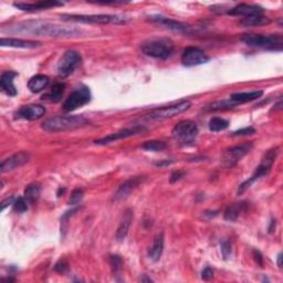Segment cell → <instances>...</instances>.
<instances>
[{"mask_svg":"<svg viewBox=\"0 0 283 283\" xmlns=\"http://www.w3.org/2000/svg\"><path fill=\"white\" fill-rule=\"evenodd\" d=\"M8 31L31 34L34 37L70 38L81 33V29L76 26H60L48 21H24L9 27Z\"/></svg>","mask_w":283,"mask_h":283,"instance_id":"1","label":"cell"},{"mask_svg":"<svg viewBox=\"0 0 283 283\" xmlns=\"http://www.w3.org/2000/svg\"><path fill=\"white\" fill-rule=\"evenodd\" d=\"M88 124L89 121L81 115H60L44 121L42 129L47 132L58 133L82 129Z\"/></svg>","mask_w":283,"mask_h":283,"instance_id":"2","label":"cell"},{"mask_svg":"<svg viewBox=\"0 0 283 283\" xmlns=\"http://www.w3.org/2000/svg\"><path fill=\"white\" fill-rule=\"evenodd\" d=\"M241 41L252 48H261L267 50L281 51L283 39L281 34H256L248 33L241 37Z\"/></svg>","mask_w":283,"mask_h":283,"instance_id":"3","label":"cell"},{"mask_svg":"<svg viewBox=\"0 0 283 283\" xmlns=\"http://www.w3.org/2000/svg\"><path fill=\"white\" fill-rule=\"evenodd\" d=\"M278 147H274V148H271L269 151L263 155V157L261 159V163L259 164V166L256 168V171L253 172V174L251 175V177L249 180H247L246 182L242 183L238 190H237V193L238 195H241L242 193H245L247 189H249L251 187V185L257 182L260 178L268 175L271 168H272V166L274 164V161L276 159V156H278Z\"/></svg>","mask_w":283,"mask_h":283,"instance_id":"4","label":"cell"},{"mask_svg":"<svg viewBox=\"0 0 283 283\" xmlns=\"http://www.w3.org/2000/svg\"><path fill=\"white\" fill-rule=\"evenodd\" d=\"M141 49L147 56L166 60L174 51V44L167 39H148L141 44Z\"/></svg>","mask_w":283,"mask_h":283,"instance_id":"5","label":"cell"},{"mask_svg":"<svg viewBox=\"0 0 283 283\" xmlns=\"http://www.w3.org/2000/svg\"><path fill=\"white\" fill-rule=\"evenodd\" d=\"M61 19L65 21H76L82 24H115L124 25L129 22V18L119 15H61Z\"/></svg>","mask_w":283,"mask_h":283,"instance_id":"6","label":"cell"},{"mask_svg":"<svg viewBox=\"0 0 283 283\" xmlns=\"http://www.w3.org/2000/svg\"><path fill=\"white\" fill-rule=\"evenodd\" d=\"M190 106H192V102L188 100H183L177 103L171 104V105L156 108L151 113H148L145 119L149 121H163L167 119H172L188 111Z\"/></svg>","mask_w":283,"mask_h":283,"instance_id":"7","label":"cell"},{"mask_svg":"<svg viewBox=\"0 0 283 283\" xmlns=\"http://www.w3.org/2000/svg\"><path fill=\"white\" fill-rule=\"evenodd\" d=\"M199 133V129L197 124L193 121H182V122L177 123L174 129L172 131L173 138L183 145H188V144L193 143L196 137H197Z\"/></svg>","mask_w":283,"mask_h":283,"instance_id":"8","label":"cell"},{"mask_svg":"<svg viewBox=\"0 0 283 283\" xmlns=\"http://www.w3.org/2000/svg\"><path fill=\"white\" fill-rule=\"evenodd\" d=\"M252 147L253 144L249 142L226 149L221 156V165L224 168H232V167L238 164L239 161L251 151Z\"/></svg>","mask_w":283,"mask_h":283,"instance_id":"9","label":"cell"},{"mask_svg":"<svg viewBox=\"0 0 283 283\" xmlns=\"http://www.w3.org/2000/svg\"><path fill=\"white\" fill-rule=\"evenodd\" d=\"M91 97V91L88 86H80V88H78L76 91H73L72 93L69 95L65 104H63V109L67 112L76 111L79 107H82L85 104L90 103Z\"/></svg>","mask_w":283,"mask_h":283,"instance_id":"10","label":"cell"},{"mask_svg":"<svg viewBox=\"0 0 283 283\" xmlns=\"http://www.w3.org/2000/svg\"><path fill=\"white\" fill-rule=\"evenodd\" d=\"M82 58L77 51H67L65 54L61 56V59L58 63V72L62 78H67L74 72V70L81 65Z\"/></svg>","mask_w":283,"mask_h":283,"instance_id":"11","label":"cell"},{"mask_svg":"<svg viewBox=\"0 0 283 283\" xmlns=\"http://www.w3.org/2000/svg\"><path fill=\"white\" fill-rule=\"evenodd\" d=\"M210 58L197 47H188L183 51L182 63L185 67H196L204 65L209 61Z\"/></svg>","mask_w":283,"mask_h":283,"instance_id":"12","label":"cell"},{"mask_svg":"<svg viewBox=\"0 0 283 283\" xmlns=\"http://www.w3.org/2000/svg\"><path fill=\"white\" fill-rule=\"evenodd\" d=\"M147 129L144 128V126L137 125L134 126V128H130V129H125V130H121L117 133H113V134H109L105 137L100 138V140H95L94 143L97 144V145H107V144H111L113 142H117L120 140H124V138H128L131 136H135L141 134L143 132H146Z\"/></svg>","mask_w":283,"mask_h":283,"instance_id":"13","label":"cell"},{"mask_svg":"<svg viewBox=\"0 0 283 283\" xmlns=\"http://www.w3.org/2000/svg\"><path fill=\"white\" fill-rule=\"evenodd\" d=\"M29 160H30V153L24 151L16 153L13 156H10V157L3 160L2 165H0V171H2V173L11 172L18 168V167L24 166Z\"/></svg>","mask_w":283,"mask_h":283,"instance_id":"14","label":"cell"},{"mask_svg":"<svg viewBox=\"0 0 283 283\" xmlns=\"http://www.w3.org/2000/svg\"><path fill=\"white\" fill-rule=\"evenodd\" d=\"M144 181H145V177L144 176H135L124 182L113 195V200L120 201L125 199L132 193V190L136 189L141 184H143Z\"/></svg>","mask_w":283,"mask_h":283,"instance_id":"15","label":"cell"},{"mask_svg":"<svg viewBox=\"0 0 283 283\" xmlns=\"http://www.w3.org/2000/svg\"><path fill=\"white\" fill-rule=\"evenodd\" d=\"M45 114V108L39 104H30V105L22 106L18 112L16 113V118L24 119L28 121H36L41 119Z\"/></svg>","mask_w":283,"mask_h":283,"instance_id":"16","label":"cell"},{"mask_svg":"<svg viewBox=\"0 0 283 283\" xmlns=\"http://www.w3.org/2000/svg\"><path fill=\"white\" fill-rule=\"evenodd\" d=\"M149 20H151L152 22H155V24L165 27L166 29H169V30H173V31L185 32L189 29V26L187 24H184V22L167 18V17L160 16V15L151 16L149 17Z\"/></svg>","mask_w":283,"mask_h":283,"instance_id":"17","label":"cell"},{"mask_svg":"<svg viewBox=\"0 0 283 283\" xmlns=\"http://www.w3.org/2000/svg\"><path fill=\"white\" fill-rule=\"evenodd\" d=\"M263 8L257 5H248V4H240L236 7L228 9L227 14L230 16H242V17H250L255 15H262Z\"/></svg>","mask_w":283,"mask_h":283,"instance_id":"18","label":"cell"},{"mask_svg":"<svg viewBox=\"0 0 283 283\" xmlns=\"http://www.w3.org/2000/svg\"><path fill=\"white\" fill-rule=\"evenodd\" d=\"M14 6L16 8L24 11H39L47 10L53 7H60L63 6V3L60 2H38V3H15Z\"/></svg>","mask_w":283,"mask_h":283,"instance_id":"19","label":"cell"},{"mask_svg":"<svg viewBox=\"0 0 283 283\" xmlns=\"http://www.w3.org/2000/svg\"><path fill=\"white\" fill-rule=\"evenodd\" d=\"M2 47H10V48H20V49H34L41 45V42L32 41V40H24V39H15V38H2L0 40Z\"/></svg>","mask_w":283,"mask_h":283,"instance_id":"20","label":"cell"},{"mask_svg":"<svg viewBox=\"0 0 283 283\" xmlns=\"http://www.w3.org/2000/svg\"><path fill=\"white\" fill-rule=\"evenodd\" d=\"M16 77H18V73L17 72L6 71L2 74V78H0V86H2V90L9 96H16L17 93H18L14 84V80Z\"/></svg>","mask_w":283,"mask_h":283,"instance_id":"21","label":"cell"},{"mask_svg":"<svg viewBox=\"0 0 283 283\" xmlns=\"http://www.w3.org/2000/svg\"><path fill=\"white\" fill-rule=\"evenodd\" d=\"M133 218H134V213H133V211L131 209L125 210V212L122 216V219H121L119 227H118L117 235H115L118 241H123L126 238V236H128L129 230L131 228Z\"/></svg>","mask_w":283,"mask_h":283,"instance_id":"22","label":"cell"},{"mask_svg":"<svg viewBox=\"0 0 283 283\" xmlns=\"http://www.w3.org/2000/svg\"><path fill=\"white\" fill-rule=\"evenodd\" d=\"M248 207V204L245 201H240V203H235L233 205H229L226 210L223 212V218L227 221H236L237 219L240 217V215L244 212Z\"/></svg>","mask_w":283,"mask_h":283,"instance_id":"23","label":"cell"},{"mask_svg":"<svg viewBox=\"0 0 283 283\" xmlns=\"http://www.w3.org/2000/svg\"><path fill=\"white\" fill-rule=\"evenodd\" d=\"M50 79L44 76V74H37V76L32 77L28 82V89L30 90L32 93H39V92L43 91L49 85Z\"/></svg>","mask_w":283,"mask_h":283,"instance_id":"24","label":"cell"},{"mask_svg":"<svg viewBox=\"0 0 283 283\" xmlns=\"http://www.w3.org/2000/svg\"><path fill=\"white\" fill-rule=\"evenodd\" d=\"M163 251H164V235L158 234L155 236L153 246L151 248V250H149L148 256L151 258V260L156 262L160 259L161 255H163Z\"/></svg>","mask_w":283,"mask_h":283,"instance_id":"25","label":"cell"},{"mask_svg":"<svg viewBox=\"0 0 283 283\" xmlns=\"http://www.w3.org/2000/svg\"><path fill=\"white\" fill-rule=\"evenodd\" d=\"M263 95V91H251V92H240V93H234L230 96V100L233 102L240 104L246 102H251L260 99Z\"/></svg>","mask_w":283,"mask_h":283,"instance_id":"26","label":"cell"},{"mask_svg":"<svg viewBox=\"0 0 283 283\" xmlns=\"http://www.w3.org/2000/svg\"><path fill=\"white\" fill-rule=\"evenodd\" d=\"M271 20L268 17H264L263 15H255L250 17H245L244 19L240 21V24L244 27H261L269 25Z\"/></svg>","mask_w":283,"mask_h":283,"instance_id":"27","label":"cell"},{"mask_svg":"<svg viewBox=\"0 0 283 283\" xmlns=\"http://www.w3.org/2000/svg\"><path fill=\"white\" fill-rule=\"evenodd\" d=\"M65 88H66V85L63 83H56L52 86L50 92H48L47 94L42 96V99L50 101V102H54V103L59 102L62 99L63 93H65Z\"/></svg>","mask_w":283,"mask_h":283,"instance_id":"28","label":"cell"},{"mask_svg":"<svg viewBox=\"0 0 283 283\" xmlns=\"http://www.w3.org/2000/svg\"><path fill=\"white\" fill-rule=\"evenodd\" d=\"M40 194H41V186L39 184H31L25 189L24 197L29 204H33L39 199Z\"/></svg>","mask_w":283,"mask_h":283,"instance_id":"29","label":"cell"},{"mask_svg":"<svg viewBox=\"0 0 283 283\" xmlns=\"http://www.w3.org/2000/svg\"><path fill=\"white\" fill-rule=\"evenodd\" d=\"M237 105V103L233 102L232 100H222V101H216L210 103L209 105L206 106V111H224V109H230Z\"/></svg>","mask_w":283,"mask_h":283,"instance_id":"30","label":"cell"},{"mask_svg":"<svg viewBox=\"0 0 283 283\" xmlns=\"http://www.w3.org/2000/svg\"><path fill=\"white\" fill-rule=\"evenodd\" d=\"M229 128V122L221 118H212L209 121V130L211 132H220Z\"/></svg>","mask_w":283,"mask_h":283,"instance_id":"31","label":"cell"},{"mask_svg":"<svg viewBox=\"0 0 283 283\" xmlns=\"http://www.w3.org/2000/svg\"><path fill=\"white\" fill-rule=\"evenodd\" d=\"M167 147L163 141H147L142 145V148L148 152H161Z\"/></svg>","mask_w":283,"mask_h":283,"instance_id":"32","label":"cell"},{"mask_svg":"<svg viewBox=\"0 0 283 283\" xmlns=\"http://www.w3.org/2000/svg\"><path fill=\"white\" fill-rule=\"evenodd\" d=\"M83 196H84L83 189L82 188H76L72 192L70 198H69L68 204L71 205V206L80 204L81 201H82V199H83Z\"/></svg>","mask_w":283,"mask_h":283,"instance_id":"33","label":"cell"},{"mask_svg":"<svg viewBox=\"0 0 283 283\" xmlns=\"http://www.w3.org/2000/svg\"><path fill=\"white\" fill-rule=\"evenodd\" d=\"M122 258L118 255L109 256V264H111V268L113 270L114 274H119L121 269H122Z\"/></svg>","mask_w":283,"mask_h":283,"instance_id":"34","label":"cell"},{"mask_svg":"<svg viewBox=\"0 0 283 283\" xmlns=\"http://www.w3.org/2000/svg\"><path fill=\"white\" fill-rule=\"evenodd\" d=\"M13 205H14L15 211L19 212V213L27 211L28 207H29V203L25 197H18L17 199H15V203Z\"/></svg>","mask_w":283,"mask_h":283,"instance_id":"35","label":"cell"},{"mask_svg":"<svg viewBox=\"0 0 283 283\" xmlns=\"http://www.w3.org/2000/svg\"><path fill=\"white\" fill-rule=\"evenodd\" d=\"M220 250L221 255L224 260H228L230 255H232V245L229 241H222L220 244Z\"/></svg>","mask_w":283,"mask_h":283,"instance_id":"36","label":"cell"},{"mask_svg":"<svg viewBox=\"0 0 283 283\" xmlns=\"http://www.w3.org/2000/svg\"><path fill=\"white\" fill-rule=\"evenodd\" d=\"M256 133V129L253 128H245V129H241L238 130L233 133L234 136H247V135H251V134H255Z\"/></svg>","mask_w":283,"mask_h":283,"instance_id":"37","label":"cell"},{"mask_svg":"<svg viewBox=\"0 0 283 283\" xmlns=\"http://www.w3.org/2000/svg\"><path fill=\"white\" fill-rule=\"evenodd\" d=\"M185 175H186V173H185L184 171H175L171 175V183L174 184V183H176L178 181H181Z\"/></svg>","mask_w":283,"mask_h":283,"instance_id":"38","label":"cell"},{"mask_svg":"<svg viewBox=\"0 0 283 283\" xmlns=\"http://www.w3.org/2000/svg\"><path fill=\"white\" fill-rule=\"evenodd\" d=\"M54 270L59 273H66L68 271V263L66 261H63V260H61V261H59L54 265Z\"/></svg>","mask_w":283,"mask_h":283,"instance_id":"39","label":"cell"},{"mask_svg":"<svg viewBox=\"0 0 283 283\" xmlns=\"http://www.w3.org/2000/svg\"><path fill=\"white\" fill-rule=\"evenodd\" d=\"M213 276V270L209 267H207L203 270V272H201V278L204 280H210Z\"/></svg>","mask_w":283,"mask_h":283,"instance_id":"40","label":"cell"},{"mask_svg":"<svg viewBox=\"0 0 283 283\" xmlns=\"http://www.w3.org/2000/svg\"><path fill=\"white\" fill-rule=\"evenodd\" d=\"M253 256H255V260L259 267H263V257L261 253H260L258 250H255L253 251Z\"/></svg>","mask_w":283,"mask_h":283,"instance_id":"41","label":"cell"},{"mask_svg":"<svg viewBox=\"0 0 283 283\" xmlns=\"http://www.w3.org/2000/svg\"><path fill=\"white\" fill-rule=\"evenodd\" d=\"M14 203H15V197H14V196H10V197L6 198L5 200L2 201V210L4 211L6 209V207H8L9 205L14 204Z\"/></svg>","mask_w":283,"mask_h":283,"instance_id":"42","label":"cell"},{"mask_svg":"<svg viewBox=\"0 0 283 283\" xmlns=\"http://www.w3.org/2000/svg\"><path fill=\"white\" fill-rule=\"evenodd\" d=\"M278 265L279 268H282V253H279L278 256Z\"/></svg>","mask_w":283,"mask_h":283,"instance_id":"43","label":"cell"},{"mask_svg":"<svg viewBox=\"0 0 283 283\" xmlns=\"http://www.w3.org/2000/svg\"><path fill=\"white\" fill-rule=\"evenodd\" d=\"M141 281H142V282H145V281H146V282H152L153 280L147 278V276H146L145 274H144V275H143V278H141Z\"/></svg>","mask_w":283,"mask_h":283,"instance_id":"44","label":"cell"},{"mask_svg":"<svg viewBox=\"0 0 283 283\" xmlns=\"http://www.w3.org/2000/svg\"><path fill=\"white\" fill-rule=\"evenodd\" d=\"M65 192H66V188H59V192H58V197H60L61 196V194H65Z\"/></svg>","mask_w":283,"mask_h":283,"instance_id":"45","label":"cell"}]
</instances>
